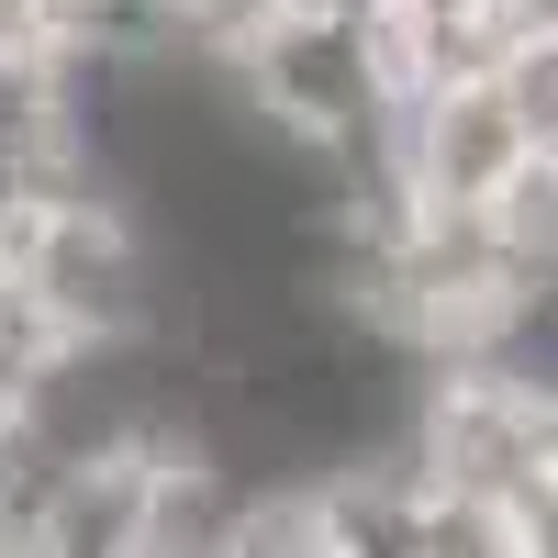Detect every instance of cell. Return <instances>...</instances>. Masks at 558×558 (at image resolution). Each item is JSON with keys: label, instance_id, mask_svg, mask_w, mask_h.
Here are the masks:
<instances>
[{"label": "cell", "instance_id": "6da1fadb", "mask_svg": "<svg viewBox=\"0 0 558 558\" xmlns=\"http://www.w3.org/2000/svg\"><path fill=\"white\" fill-rule=\"evenodd\" d=\"M0 279L57 324L68 357L168 347V313H179L168 246H157V223L134 213L123 191H57V202H34V223L12 235Z\"/></svg>", "mask_w": 558, "mask_h": 558}, {"label": "cell", "instance_id": "7a4b0ae2", "mask_svg": "<svg viewBox=\"0 0 558 558\" xmlns=\"http://www.w3.org/2000/svg\"><path fill=\"white\" fill-rule=\"evenodd\" d=\"M223 78H235L246 123L279 134L291 157H336V146H357L368 123H391V101H402L368 0H291Z\"/></svg>", "mask_w": 558, "mask_h": 558}, {"label": "cell", "instance_id": "3957f363", "mask_svg": "<svg viewBox=\"0 0 558 558\" xmlns=\"http://www.w3.org/2000/svg\"><path fill=\"white\" fill-rule=\"evenodd\" d=\"M402 458L436 492L525 502L536 481H558V402L502 380V368H425L402 402Z\"/></svg>", "mask_w": 558, "mask_h": 558}, {"label": "cell", "instance_id": "277c9868", "mask_svg": "<svg viewBox=\"0 0 558 558\" xmlns=\"http://www.w3.org/2000/svg\"><path fill=\"white\" fill-rule=\"evenodd\" d=\"M525 168H536V134H525L502 78H458V89H413L402 101V191H413V213H502Z\"/></svg>", "mask_w": 558, "mask_h": 558}, {"label": "cell", "instance_id": "5b68a950", "mask_svg": "<svg viewBox=\"0 0 558 558\" xmlns=\"http://www.w3.org/2000/svg\"><path fill=\"white\" fill-rule=\"evenodd\" d=\"M213 558H347V525L324 502V481H246Z\"/></svg>", "mask_w": 558, "mask_h": 558}, {"label": "cell", "instance_id": "8992f818", "mask_svg": "<svg viewBox=\"0 0 558 558\" xmlns=\"http://www.w3.org/2000/svg\"><path fill=\"white\" fill-rule=\"evenodd\" d=\"M514 525H525V558H558V481H536L514 502Z\"/></svg>", "mask_w": 558, "mask_h": 558}, {"label": "cell", "instance_id": "52a82bcc", "mask_svg": "<svg viewBox=\"0 0 558 558\" xmlns=\"http://www.w3.org/2000/svg\"><path fill=\"white\" fill-rule=\"evenodd\" d=\"M0 558H23V536H12V525H0Z\"/></svg>", "mask_w": 558, "mask_h": 558}, {"label": "cell", "instance_id": "ba28073f", "mask_svg": "<svg viewBox=\"0 0 558 558\" xmlns=\"http://www.w3.org/2000/svg\"><path fill=\"white\" fill-rule=\"evenodd\" d=\"M134 12H179V0H134Z\"/></svg>", "mask_w": 558, "mask_h": 558}]
</instances>
